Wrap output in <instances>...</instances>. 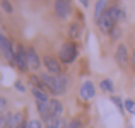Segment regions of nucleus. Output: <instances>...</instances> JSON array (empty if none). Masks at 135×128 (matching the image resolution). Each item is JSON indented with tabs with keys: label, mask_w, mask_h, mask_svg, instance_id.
Returning a JSON list of instances; mask_svg holds the SVG:
<instances>
[{
	"label": "nucleus",
	"mask_w": 135,
	"mask_h": 128,
	"mask_svg": "<svg viewBox=\"0 0 135 128\" xmlns=\"http://www.w3.org/2000/svg\"><path fill=\"white\" fill-rule=\"evenodd\" d=\"M41 80L46 85V91L53 96H62L67 91V77L65 75H51V73H41Z\"/></svg>",
	"instance_id": "obj_1"
},
{
	"label": "nucleus",
	"mask_w": 135,
	"mask_h": 128,
	"mask_svg": "<svg viewBox=\"0 0 135 128\" xmlns=\"http://www.w3.org/2000/svg\"><path fill=\"white\" fill-rule=\"evenodd\" d=\"M5 109H7V99L0 96V113H3Z\"/></svg>",
	"instance_id": "obj_25"
},
{
	"label": "nucleus",
	"mask_w": 135,
	"mask_h": 128,
	"mask_svg": "<svg viewBox=\"0 0 135 128\" xmlns=\"http://www.w3.org/2000/svg\"><path fill=\"white\" fill-rule=\"evenodd\" d=\"M115 62L118 63L120 68H125V67L130 63L128 48H127L125 43H120V45H118V48H116V51H115Z\"/></svg>",
	"instance_id": "obj_7"
},
{
	"label": "nucleus",
	"mask_w": 135,
	"mask_h": 128,
	"mask_svg": "<svg viewBox=\"0 0 135 128\" xmlns=\"http://www.w3.org/2000/svg\"><path fill=\"white\" fill-rule=\"evenodd\" d=\"M0 21H2V17H0Z\"/></svg>",
	"instance_id": "obj_30"
},
{
	"label": "nucleus",
	"mask_w": 135,
	"mask_h": 128,
	"mask_svg": "<svg viewBox=\"0 0 135 128\" xmlns=\"http://www.w3.org/2000/svg\"><path fill=\"white\" fill-rule=\"evenodd\" d=\"M29 84L33 85V87H36V89H41V91H45V92H48L46 91V85L43 84V80H41V77L40 75H29Z\"/></svg>",
	"instance_id": "obj_16"
},
{
	"label": "nucleus",
	"mask_w": 135,
	"mask_h": 128,
	"mask_svg": "<svg viewBox=\"0 0 135 128\" xmlns=\"http://www.w3.org/2000/svg\"><path fill=\"white\" fill-rule=\"evenodd\" d=\"M14 65L19 68V72L26 73L29 70L27 65V48H24V45H16V58H14Z\"/></svg>",
	"instance_id": "obj_3"
},
{
	"label": "nucleus",
	"mask_w": 135,
	"mask_h": 128,
	"mask_svg": "<svg viewBox=\"0 0 135 128\" xmlns=\"http://www.w3.org/2000/svg\"><path fill=\"white\" fill-rule=\"evenodd\" d=\"M27 65H29V68H33V70H40L41 68V58H40L38 51L33 48V46L27 48Z\"/></svg>",
	"instance_id": "obj_9"
},
{
	"label": "nucleus",
	"mask_w": 135,
	"mask_h": 128,
	"mask_svg": "<svg viewBox=\"0 0 135 128\" xmlns=\"http://www.w3.org/2000/svg\"><path fill=\"white\" fill-rule=\"evenodd\" d=\"M27 128H43L40 120H31L29 123H27Z\"/></svg>",
	"instance_id": "obj_24"
},
{
	"label": "nucleus",
	"mask_w": 135,
	"mask_h": 128,
	"mask_svg": "<svg viewBox=\"0 0 135 128\" xmlns=\"http://www.w3.org/2000/svg\"><path fill=\"white\" fill-rule=\"evenodd\" d=\"M0 53H2V56L7 62L14 63V58H16V46L12 45V41L3 33H0Z\"/></svg>",
	"instance_id": "obj_4"
},
{
	"label": "nucleus",
	"mask_w": 135,
	"mask_h": 128,
	"mask_svg": "<svg viewBox=\"0 0 135 128\" xmlns=\"http://www.w3.org/2000/svg\"><path fill=\"white\" fill-rule=\"evenodd\" d=\"M55 14H56V17L58 19H62V21H65V19H69L70 16H72V3H70V0H55Z\"/></svg>",
	"instance_id": "obj_5"
},
{
	"label": "nucleus",
	"mask_w": 135,
	"mask_h": 128,
	"mask_svg": "<svg viewBox=\"0 0 135 128\" xmlns=\"http://www.w3.org/2000/svg\"><path fill=\"white\" fill-rule=\"evenodd\" d=\"M109 12H111L113 19H115L116 22H122V21H125V17H127L125 9H123V7H120V5H113V7H109Z\"/></svg>",
	"instance_id": "obj_12"
},
{
	"label": "nucleus",
	"mask_w": 135,
	"mask_h": 128,
	"mask_svg": "<svg viewBox=\"0 0 135 128\" xmlns=\"http://www.w3.org/2000/svg\"><path fill=\"white\" fill-rule=\"evenodd\" d=\"M43 63L48 70V73L51 75H63V68H62V62L53 55H46L43 56Z\"/></svg>",
	"instance_id": "obj_6"
},
{
	"label": "nucleus",
	"mask_w": 135,
	"mask_h": 128,
	"mask_svg": "<svg viewBox=\"0 0 135 128\" xmlns=\"http://www.w3.org/2000/svg\"><path fill=\"white\" fill-rule=\"evenodd\" d=\"M79 2H80V3H82V5H84V7H87V5H89V0H79Z\"/></svg>",
	"instance_id": "obj_29"
},
{
	"label": "nucleus",
	"mask_w": 135,
	"mask_h": 128,
	"mask_svg": "<svg viewBox=\"0 0 135 128\" xmlns=\"http://www.w3.org/2000/svg\"><path fill=\"white\" fill-rule=\"evenodd\" d=\"M77 55H79V48L74 41H67L60 46V51H58V60L65 65H70V63L75 62Z\"/></svg>",
	"instance_id": "obj_2"
},
{
	"label": "nucleus",
	"mask_w": 135,
	"mask_h": 128,
	"mask_svg": "<svg viewBox=\"0 0 135 128\" xmlns=\"http://www.w3.org/2000/svg\"><path fill=\"white\" fill-rule=\"evenodd\" d=\"M2 9H3V12H7V14H14V7H12V3L9 2V0H2Z\"/></svg>",
	"instance_id": "obj_22"
},
{
	"label": "nucleus",
	"mask_w": 135,
	"mask_h": 128,
	"mask_svg": "<svg viewBox=\"0 0 135 128\" xmlns=\"http://www.w3.org/2000/svg\"><path fill=\"white\" fill-rule=\"evenodd\" d=\"M45 128H62V120L58 116H53L48 121H45Z\"/></svg>",
	"instance_id": "obj_19"
},
{
	"label": "nucleus",
	"mask_w": 135,
	"mask_h": 128,
	"mask_svg": "<svg viewBox=\"0 0 135 128\" xmlns=\"http://www.w3.org/2000/svg\"><path fill=\"white\" fill-rule=\"evenodd\" d=\"M65 128H84V125H82V121H80L79 118H74V120H70V123Z\"/></svg>",
	"instance_id": "obj_23"
},
{
	"label": "nucleus",
	"mask_w": 135,
	"mask_h": 128,
	"mask_svg": "<svg viewBox=\"0 0 135 128\" xmlns=\"http://www.w3.org/2000/svg\"><path fill=\"white\" fill-rule=\"evenodd\" d=\"M31 94L33 97L36 99V102H48L50 97H48V92L41 91V89H36V87H31Z\"/></svg>",
	"instance_id": "obj_15"
},
{
	"label": "nucleus",
	"mask_w": 135,
	"mask_h": 128,
	"mask_svg": "<svg viewBox=\"0 0 135 128\" xmlns=\"http://www.w3.org/2000/svg\"><path fill=\"white\" fill-rule=\"evenodd\" d=\"M7 128H19L26 120H24V113L17 111V113H7Z\"/></svg>",
	"instance_id": "obj_10"
},
{
	"label": "nucleus",
	"mask_w": 135,
	"mask_h": 128,
	"mask_svg": "<svg viewBox=\"0 0 135 128\" xmlns=\"http://www.w3.org/2000/svg\"><path fill=\"white\" fill-rule=\"evenodd\" d=\"M96 94V89H94V84L91 82V80H86L82 85H80V97L82 99H92Z\"/></svg>",
	"instance_id": "obj_11"
},
{
	"label": "nucleus",
	"mask_w": 135,
	"mask_h": 128,
	"mask_svg": "<svg viewBox=\"0 0 135 128\" xmlns=\"http://www.w3.org/2000/svg\"><path fill=\"white\" fill-rule=\"evenodd\" d=\"M108 9H109L108 7V0H98V2H96V7H94V19H96V22H98V19Z\"/></svg>",
	"instance_id": "obj_13"
},
{
	"label": "nucleus",
	"mask_w": 135,
	"mask_h": 128,
	"mask_svg": "<svg viewBox=\"0 0 135 128\" xmlns=\"http://www.w3.org/2000/svg\"><path fill=\"white\" fill-rule=\"evenodd\" d=\"M50 113H51V116H58V118L62 116L63 106L58 99H50Z\"/></svg>",
	"instance_id": "obj_14"
},
{
	"label": "nucleus",
	"mask_w": 135,
	"mask_h": 128,
	"mask_svg": "<svg viewBox=\"0 0 135 128\" xmlns=\"http://www.w3.org/2000/svg\"><path fill=\"white\" fill-rule=\"evenodd\" d=\"M130 63H132V67H133V70H135V50L132 51V56H130Z\"/></svg>",
	"instance_id": "obj_28"
},
{
	"label": "nucleus",
	"mask_w": 135,
	"mask_h": 128,
	"mask_svg": "<svg viewBox=\"0 0 135 128\" xmlns=\"http://www.w3.org/2000/svg\"><path fill=\"white\" fill-rule=\"evenodd\" d=\"M120 36H122V29H120L118 26H115L111 31H109V38H111L113 41H116V40H120Z\"/></svg>",
	"instance_id": "obj_21"
},
{
	"label": "nucleus",
	"mask_w": 135,
	"mask_h": 128,
	"mask_svg": "<svg viewBox=\"0 0 135 128\" xmlns=\"http://www.w3.org/2000/svg\"><path fill=\"white\" fill-rule=\"evenodd\" d=\"M115 26H116V21L113 19L111 12H109V9H108V10H106V12H104V14H103V16L98 19V27L101 29V33L109 34V31H111Z\"/></svg>",
	"instance_id": "obj_8"
},
{
	"label": "nucleus",
	"mask_w": 135,
	"mask_h": 128,
	"mask_svg": "<svg viewBox=\"0 0 135 128\" xmlns=\"http://www.w3.org/2000/svg\"><path fill=\"white\" fill-rule=\"evenodd\" d=\"M69 36L72 38V40L80 38V24L79 22H70V26H69Z\"/></svg>",
	"instance_id": "obj_17"
},
{
	"label": "nucleus",
	"mask_w": 135,
	"mask_h": 128,
	"mask_svg": "<svg viewBox=\"0 0 135 128\" xmlns=\"http://www.w3.org/2000/svg\"><path fill=\"white\" fill-rule=\"evenodd\" d=\"M111 99H113V102H115V104L118 106V108L122 109V111H123V109H125V106L122 104V101H120V97H111Z\"/></svg>",
	"instance_id": "obj_26"
},
{
	"label": "nucleus",
	"mask_w": 135,
	"mask_h": 128,
	"mask_svg": "<svg viewBox=\"0 0 135 128\" xmlns=\"http://www.w3.org/2000/svg\"><path fill=\"white\" fill-rule=\"evenodd\" d=\"M123 106H125V109L130 113V115H135V101H132V99H125Z\"/></svg>",
	"instance_id": "obj_20"
},
{
	"label": "nucleus",
	"mask_w": 135,
	"mask_h": 128,
	"mask_svg": "<svg viewBox=\"0 0 135 128\" xmlns=\"http://www.w3.org/2000/svg\"><path fill=\"white\" fill-rule=\"evenodd\" d=\"M16 87H17V91H19V92H24V91H26V89H24V85H22V82H21V80H16Z\"/></svg>",
	"instance_id": "obj_27"
},
{
	"label": "nucleus",
	"mask_w": 135,
	"mask_h": 128,
	"mask_svg": "<svg viewBox=\"0 0 135 128\" xmlns=\"http://www.w3.org/2000/svg\"><path fill=\"white\" fill-rule=\"evenodd\" d=\"M99 87H101V91L108 92V94H111V92L115 91V85H113L111 79H103L101 82H99Z\"/></svg>",
	"instance_id": "obj_18"
}]
</instances>
